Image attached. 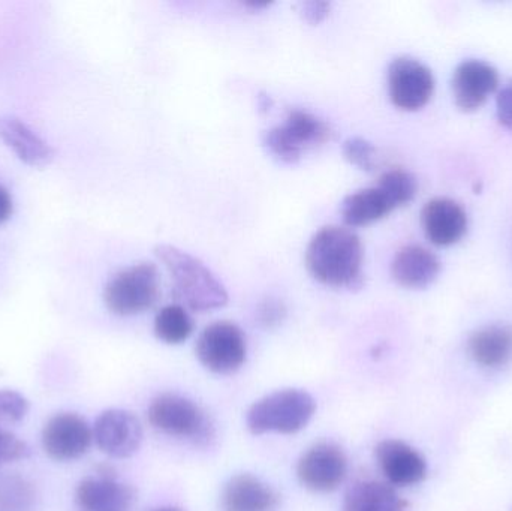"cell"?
I'll use <instances>...</instances> for the list:
<instances>
[{
  "label": "cell",
  "mask_w": 512,
  "mask_h": 511,
  "mask_svg": "<svg viewBox=\"0 0 512 511\" xmlns=\"http://www.w3.org/2000/svg\"><path fill=\"white\" fill-rule=\"evenodd\" d=\"M376 461L391 486L408 488L427 476V462L418 450L399 440H385L375 449Z\"/></svg>",
  "instance_id": "13"
},
{
  "label": "cell",
  "mask_w": 512,
  "mask_h": 511,
  "mask_svg": "<svg viewBox=\"0 0 512 511\" xmlns=\"http://www.w3.org/2000/svg\"><path fill=\"white\" fill-rule=\"evenodd\" d=\"M343 155L351 164L361 170H373L376 165V147L370 141L361 137L348 138L343 144Z\"/></svg>",
  "instance_id": "26"
},
{
  "label": "cell",
  "mask_w": 512,
  "mask_h": 511,
  "mask_svg": "<svg viewBox=\"0 0 512 511\" xmlns=\"http://www.w3.org/2000/svg\"><path fill=\"white\" fill-rule=\"evenodd\" d=\"M315 411V399L304 390H279L252 405L246 417V425L255 435L268 432L297 434L306 428Z\"/></svg>",
  "instance_id": "3"
},
{
  "label": "cell",
  "mask_w": 512,
  "mask_h": 511,
  "mask_svg": "<svg viewBox=\"0 0 512 511\" xmlns=\"http://www.w3.org/2000/svg\"><path fill=\"white\" fill-rule=\"evenodd\" d=\"M435 78L420 60L397 57L388 68V93L396 107L406 111L423 108L432 98Z\"/></svg>",
  "instance_id": "8"
},
{
  "label": "cell",
  "mask_w": 512,
  "mask_h": 511,
  "mask_svg": "<svg viewBox=\"0 0 512 511\" xmlns=\"http://www.w3.org/2000/svg\"><path fill=\"white\" fill-rule=\"evenodd\" d=\"M297 476L309 491H336L348 476V458L336 444H315L298 461Z\"/></svg>",
  "instance_id": "9"
},
{
  "label": "cell",
  "mask_w": 512,
  "mask_h": 511,
  "mask_svg": "<svg viewBox=\"0 0 512 511\" xmlns=\"http://www.w3.org/2000/svg\"><path fill=\"white\" fill-rule=\"evenodd\" d=\"M41 441L44 452L53 461H77L89 452L93 429L78 414H57L45 423Z\"/></svg>",
  "instance_id": "10"
},
{
  "label": "cell",
  "mask_w": 512,
  "mask_h": 511,
  "mask_svg": "<svg viewBox=\"0 0 512 511\" xmlns=\"http://www.w3.org/2000/svg\"><path fill=\"white\" fill-rule=\"evenodd\" d=\"M29 401L15 390H0V428L17 425L29 414Z\"/></svg>",
  "instance_id": "25"
},
{
  "label": "cell",
  "mask_w": 512,
  "mask_h": 511,
  "mask_svg": "<svg viewBox=\"0 0 512 511\" xmlns=\"http://www.w3.org/2000/svg\"><path fill=\"white\" fill-rule=\"evenodd\" d=\"M379 188L384 189L385 194L393 201L394 206H406L414 200L417 194V180L409 171L402 168H393L385 171L378 182Z\"/></svg>",
  "instance_id": "24"
},
{
  "label": "cell",
  "mask_w": 512,
  "mask_h": 511,
  "mask_svg": "<svg viewBox=\"0 0 512 511\" xmlns=\"http://www.w3.org/2000/svg\"><path fill=\"white\" fill-rule=\"evenodd\" d=\"M198 360L215 374L228 375L239 371L248 356L243 330L230 321H216L201 333L197 341Z\"/></svg>",
  "instance_id": "7"
},
{
  "label": "cell",
  "mask_w": 512,
  "mask_h": 511,
  "mask_svg": "<svg viewBox=\"0 0 512 511\" xmlns=\"http://www.w3.org/2000/svg\"><path fill=\"white\" fill-rule=\"evenodd\" d=\"M394 209L393 201L376 185L348 195L342 203V216L349 227H364L385 218Z\"/></svg>",
  "instance_id": "20"
},
{
  "label": "cell",
  "mask_w": 512,
  "mask_h": 511,
  "mask_svg": "<svg viewBox=\"0 0 512 511\" xmlns=\"http://www.w3.org/2000/svg\"><path fill=\"white\" fill-rule=\"evenodd\" d=\"M498 71L483 60H465L457 66L453 77V92L457 107L474 111L498 89Z\"/></svg>",
  "instance_id": "14"
},
{
  "label": "cell",
  "mask_w": 512,
  "mask_h": 511,
  "mask_svg": "<svg viewBox=\"0 0 512 511\" xmlns=\"http://www.w3.org/2000/svg\"><path fill=\"white\" fill-rule=\"evenodd\" d=\"M194 333V320L180 305H168L156 314L155 335L168 345H179L188 341Z\"/></svg>",
  "instance_id": "22"
},
{
  "label": "cell",
  "mask_w": 512,
  "mask_h": 511,
  "mask_svg": "<svg viewBox=\"0 0 512 511\" xmlns=\"http://www.w3.org/2000/svg\"><path fill=\"white\" fill-rule=\"evenodd\" d=\"M363 263V243L349 228L328 225L307 245V270L327 287L358 290L364 282Z\"/></svg>",
  "instance_id": "1"
},
{
  "label": "cell",
  "mask_w": 512,
  "mask_h": 511,
  "mask_svg": "<svg viewBox=\"0 0 512 511\" xmlns=\"http://www.w3.org/2000/svg\"><path fill=\"white\" fill-rule=\"evenodd\" d=\"M286 317V308L283 302L277 299H267L259 303L256 309V320L265 329L279 326Z\"/></svg>",
  "instance_id": "28"
},
{
  "label": "cell",
  "mask_w": 512,
  "mask_h": 511,
  "mask_svg": "<svg viewBox=\"0 0 512 511\" xmlns=\"http://www.w3.org/2000/svg\"><path fill=\"white\" fill-rule=\"evenodd\" d=\"M12 215V198L8 189L0 183V224L8 221Z\"/></svg>",
  "instance_id": "31"
},
{
  "label": "cell",
  "mask_w": 512,
  "mask_h": 511,
  "mask_svg": "<svg viewBox=\"0 0 512 511\" xmlns=\"http://www.w3.org/2000/svg\"><path fill=\"white\" fill-rule=\"evenodd\" d=\"M93 440L110 458H131L140 449L143 428L140 420L129 411L107 410L96 419Z\"/></svg>",
  "instance_id": "11"
},
{
  "label": "cell",
  "mask_w": 512,
  "mask_h": 511,
  "mask_svg": "<svg viewBox=\"0 0 512 511\" xmlns=\"http://www.w3.org/2000/svg\"><path fill=\"white\" fill-rule=\"evenodd\" d=\"M406 503L388 483L363 480L346 492L343 511H406Z\"/></svg>",
  "instance_id": "21"
},
{
  "label": "cell",
  "mask_w": 512,
  "mask_h": 511,
  "mask_svg": "<svg viewBox=\"0 0 512 511\" xmlns=\"http://www.w3.org/2000/svg\"><path fill=\"white\" fill-rule=\"evenodd\" d=\"M158 299L159 272L153 263H138L120 270L104 291L105 305L119 317L149 311Z\"/></svg>",
  "instance_id": "4"
},
{
  "label": "cell",
  "mask_w": 512,
  "mask_h": 511,
  "mask_svg": "<svg viewBox=\"0 0 512 511\" xmlns=\"http://www.w3.org/2000/svg\"><path fill=\"white\" fill-rule=\"evenodd\" d=\"M330 12V3L327 2H307L303 5L304 20L310 24H318L327 17Z\"/></svg>",
  "instance_id": "30"
},
{
  "label": "cell",
  "mask_w": 512,
  "mask_h": 511,
  "mask_svg": "<svg viewBox=\"0 0 512 511\" xmlns=\"http://www.w3.org/2000/svg\"><path fill=\"white\" fill-rule=\"evenodd\" d=\"M155 511H182V510L174 509V507H164V509H158Z\"/></svg>",
  "instance_id": "32"
},
{
  "label": "cell",
  "mask_w": 512,
  "mask_h": 511,
  "mask_svg": "<svg viewBox=\"0 0 512 511\" xmlns=\"http://www.w3.org/2000/svg\"><path fill=\"white\" fill-rule=\"evenodd\" d=\"M147 419L156 431L168 437L207 443L213 437L209 417L191 399L176 393H164L153 399Z\"/></svg>",
  "instance_id": "5"
},
{
  "label": "cell",
  "mask_w": 512,
  "mask_h": 511,
  "mask_svg": "<svg viewBox=\"0 0 512 511\" xmlns=\"http://www.w3.org/2000/svg\"><path fill=\"white\" fill-rule=\"evenodd\" d=\"M135 495L132 488L117 482L110 468H99L98 476L81 480L75 491L78 511H131Z\"/></svg>",
  "instance_id": "12"
},
{
  "label": "cell",
  "mask_w": 512,
  "mask_h": 511,
  "mask_svg": "<svg viewBox=\"0 0 512 511\" xmlns=\"http://www.w3.org/2000/svg\"><path fill=\"white\" fill-rule=\"evenodd\" d=\"M421 224L427 239L433 245L451 246L465 236L468 230V215L456 201L450 198H435L423 207Z\"/></svg>",
  "instance_id": "15"
},
{
  "label": "cell",
  "mask_w": 512,
  "mask_h": 511,
  "mask_svg": "<svg viewBox=\"0 0 512 511\" xmlns=\"http://www.w3.org/2000/svg\"><path fill=\"white\" fill-rule=\"evenodd\" d=\"M155 254L170 273L173 296L180 306L209 312L227 305V290L203 261L171 245L156 246Z\"/></svg>",
  "instance_id": "2"
},
{
  "label": "cell",
  "mask_w": 512,
  "mask_h": 511,
  "mask_svg": "<svg viewBox=\"0 0 512 511\" xmlns=\"http://www.w3.org/2000/svg\"><path fill=\"white\" fill-rule=\"evenodd\" d=\"M331 134L330 125L315 114L291 110L282 125L267 131L264 143L277 159L294 164L306 150L327 143Z\"/></svg>",
  "instance_id": "6"
},
{
  "label": "cell",
  "mask_w": 512,
  "mask_h": 511,
  "mask_svg": "<svg viewBox=\"0 0 512 511\" xmlns=\"http://www.w3.org/2000/svg\"><path fill=\"white\" fill-rule=\"evenodd\" d=\"M30 456V447L26 441L18 438L14 432L0 428V462L23 461Z\"/></svg>",
  "instance_id": "27"
},
{
  "label": "cell",
  "mask_w": 512,
  "mask_h": 511,
  "mask_svg": "<svg viewBox=\"0 0 512 511\" xmlns=\"http://www.w3.org/2000/svg\"><path fill=\"white\" fill-rule=\"evenodd\" d=\"M277 503L276 492L251 474L234 476L222 492L225 511H271Z\"/></svg>",
  "instance_id": "17"
},
{
  "label": "cell",
  "mask_w": 512,
  "mask_h": 511,
  "mask_svg": "<svg viewBox=\"0 0 512 511\" xmlns=\"http://www.w3.org/2000/svg\"><path fill=\"white\" fill-rule=\"evenodd\" d=\"M441 272V261L429 249L420 245L403 246L393 263L391 275L397 284L412 290L429 287Z\"/></svg>",
  "instance_id": "16"
},
{
  "label": "cell",
  "mask_w": 512,
  "mask_h": 511,
  "mask_svg": "<svg viewBox=\"0 0 512 511\" xmlns=\"http://www.w3.org/2000/svg\"><path fill=\"white\" fill-rule=\"evenodd\" d=\"M0 138L27 165L45 167L54 152L26 123L11 116H0Z\"/></svg>",
  "instance_id": "18"
},
{
  "label": "cell",
  "mask_w": 512,
  "mask_h": 511,
  "mask_svg": "<svg viewBox=\"0 0 512 511\" xmlns=\"http://www.w3.org/2000/svg\"><path fill=\"white\" fill-rule=\"evenodd\" d=\"M468 347L472 359L483 368H504L512 360V326L484 327L471 336Z\"/></svg>",
  "instance_id": "19"
},
{
  "label": "cell",
  "mask_w": 512,
  "mask_h": 511,
  "mask_svg": "<svg viewBox=\"0 0 512 511\" xmlns=\"http://www.w3.org/2000/svg\"><path fill=\"white\" fill-rule=\"evenodd\" d=\"M36 491L33 485L14 476L0 482V511H35Z\"/></svg>",
  "instance_id": "23"
},
{
  "label": "cell",
  "mask_w": 512,
  "mask_h": 511,
  "mask_svg": "<svg viewBox=\"0 0 512 511\" xmlns=\"http://www.w3.org/2000/svg\"><path fill=\"white\" fill-rule=\"evenodd\" d=\"M498 119L512 131V81L498 95Z\"/></svg>",
  "instance_id": "29"
}]
</instances>
